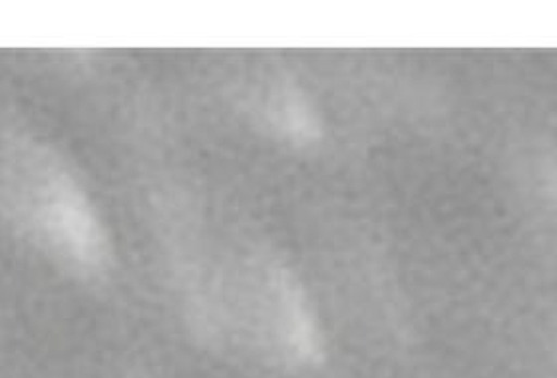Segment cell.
<instances>
[{
  "label": "cell",
  "instance_id": "6da1fadb",
  "mask_svg": "<svg viewBox=\"0 0 557 378\" xmlns=\"http://www.w3.org/2000/svg\"><path fill=\"white\" fill-rule=\"evenodd\" d=\"M11 199L26 231L47 249L84 271L104 264V231L86 195L59 163L38 151L24 156L11 180Z\"/></svg>",
  "mask_w": 557,
  "mask_h": 378
}]
</instances>
